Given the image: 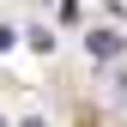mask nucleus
<instances>
[{"label":"nucleus","instance_id":"obj_2","mask_svg":"<svg viewBox=\"0 0 127 127\" xmlns=\"http://www.w3.org/2000/svg\"><path fill=\"white\" fill-rule=\"evenodd\" d=\"M12 42H18V30H6V24H0V49H12Z\"/></svg>","mask_w":127,"mask_h":127},{"label":"nucleus","instance_id":"obj_3","mask_svg":"<svg viewBox=\"0 0 127 127\" xmlns=\"http://www.w3.org/2000/svg\"><path fill=\"white\" fill-rule=\"evenodd\" d=\"M24 127H42V121H24Z\"/></svg>","mask_w":127,"mask_h":127},{"label":"nucleus","instance_id":"obj_4","mask_svg":"<svg viewBox=\"0 0 127 127\" xmlns=\"http://www.w3.org/2000/svg\"><path fill=\"white\" fill-rule=\"evenodd\" d=\"M121 91H127V73H121Z\"/></svg>","mask_w":127,"mask_h":127},{"label":"nucleus","instance_id":"obj_1","mask_svg":"<svg viewBox=\"0 0 127 127\" xmlns=\"http://www.w3.org/2000/svg\"><path fill=\"white\" fill-rule=\"evenodd\" d=\"M85 42H91V55H97V61H115V55H121V36H115V30H91Z\"/></svg>","mask_w":127,"mask_h":127}]
</instances>
